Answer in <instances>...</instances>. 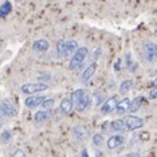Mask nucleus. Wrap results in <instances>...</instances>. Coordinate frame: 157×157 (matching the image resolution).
<instances>
[{
  "instance_id": "nucleus-27",
  "label": "nucleus",
  "mask_w": 157,
  "mask_h": 157,
  "mask_svg": "<svg viewBox=\"0 0 157 157\" xmlns=\"http://www.w3.org/2000/svg\"><path fill=\"white\" fill-rule=\"evenodd\" d=\"M11 157H26V153L23 151H20V149H17V151L13 152V155Z\"/></svg>"
},
{
  "instance_id": "nucleus-11",
  "label": "nucleus",
  "mask_w": 157,
  "mask_h": 157,
  "mask_svg": "<svg viewBox=\"0 0 157 157\" xmlns=\"http://www.w3.org/2000/svg\"><path fill=\"white\" fill-rule=\"evenodd\" d=\"M73 102H71V99L70 98H63L62 101H60V105H59V109H60V112H62L63 114H70L71 113V110H73Z\"/></svg>"
},
{
  "instance_id": "nucleus-31",
  "label": "nucleus",
  "mask_w": 157,
  "mask_h": 157,
  "mask_svg": "<svg viewBox=\"0 0 157 157\" xmlns=\"http://www.w3.org/2000/svg\"><path fill=\"white\" fill-rule=\"evenodd\" d=\"M81 157H89L87 149H82V152H81Z\"/></svg>"
},
{
  "instance_id": "nucleus-29",
  "label": "nucleus",
  "mask_w": 157,
  "mask_h": 157,
  "mask_svg": "<svg viewBox=\"0 0 157 157\" xmlns=\"http://www.w3.org/2000/svg\"><path fill=\"white\" fill-rule=\"evenodd\" d=\"M113 67H114V71H120V69H121V59H117Z\"/></svg>"
},
{
  "instance_id": "nucleus-9",
  "label": "nucleus",
  "mask_w": 157,
  "mask_h": 157,
  "mask_svg": "<svg viewBox=\"0 0 157 157\" xmlns=\"http://www.w3.org/2000/svg\"><path fill=\"white\" fill-rule=\"evenodd\" d=\"M129 105H130V99L125 97L124 99H121L120 102H117L116 105V113L120 114V116H122V114H125L126 112H129Z\"/></svg>"
},
{
  "instance_id": "nucleus-19",
  "label": "nucleus",
  "mask_w": 157,
  "mask_h": 157,
  "mask_svg": "<svg viewBox=\"0 0 157 157\" xmlns=\"http://www.w3.org/2000/svg\"><path fill=\"white\" fill-rule=\"evenodd\" d=\"M142 103V97H136L133 101H130V105H129V112L130 113H136L138 109H140Z\"/></svg>"
},
{
  "instance_id": "nucleus-24",
  "label": "nucleus",
  "mask_w": 157,
  "mask_h": 157,
  "mask_svg": "<svg viewBox=\"0 0 157 157\" xmlns=\"http://www.w3.org/2000/svg\"><path fill=\"white\" fill-rule=\"evenodd\" d=\"M102 142H103V137L101 134H95V136H93V144H94L95 146H101L102 145Z\"/></svg>"
},
{
  "instance_id": "nucleus-4",
  "label": "nucleus",
  "mask_w": 157,
  "mask_h": 157,
  "mask_svg": "<svg viewBox=\"0 0 157 157\" xmlns=\"http://www.w3.org/2000/svg\"><path fill=\"white\" fill-rule=\"evenodd\" d=\"M117 102H118L117 97H110V98L106 99V101H103L102 105H101V112H102V114H109V113H112L113 110L116 109Z\"/></svg>"
},
{
  "instance_id": "nucleus-12",
  "label": "nucleus",
  "mask_w": 157,
  "mask_h": 157,
  "mask_svg": "<svg viewBox=\"0 0 157 157\" xmlns=\"http://www.w3.org/2000/svg\"><path fill=\"white\" fill-rule=\"evenodd\" d=\"M78 48V43L75 40H67L65 43V52H63V56H70L71 54H74V52L77 51Z\"/></svg>"
},
{
  "instance_id": "nucleus-25",
  "label": "nucleus",
  "mask_w": 157,
  "mask_h": 157,
  "mask_svg": "<svg viewBox=\"0 0 157 157\" xmlns=\"http://www.w3.org/2000/svg\"><path fill=\"white\" fill-rule=\"evenodd\" d=\"M126 65H128V67H129L130 71H134L136 69H137V65L133 63V60H132V58H130V54H126Z\"/></svg>"
},
{
  "instance_id": "nucleus-2",
  "label": "nucleus",
  "mask_w": 157,
  "mask_h": 157,
  "mask_svg": "<svg viewBox=\"0 0 157 157\" xmlns=\"http://www.w3.org/2000/svg\"><path fill=\"white\" fill-rule=\"evenodd\" d=\"M48 89V85L42 83V82H36V83H26L22 86V93L27 95H33L40 91H46Z\"/></svg>"
},
{
  "instance_id": "nucleus-30",
  "label": "nucleus",
  "mask_w": 157,
  "mask_h": 157,
  "mask_svg": "<svg viewBox=\"0 0 157 157\" xmlns=\"http://www.w3.org/2000/svg\"><path fill=\"white\" fill-rule=\"evenodd\" d=\"M124 157H140V155L136 152H130V153H128V155H125Z\"/></svg>"
},
{
  "instance_id": "nucleus-7",
  "label": "nucleus",
  "mask_w": 157,
  "mask_h": 157,
  "mask_svg": "<svg viewBox=\"0 0 157 157\" xmlns=\"http://www.w3.org/2000/svg\"><path fill=\"white\" fill-rule=\"evenodd\" d=\"M44 99L46 98L40 97V95H31V97H28L26 101H24V105H26L28 109H35V108H38V106H40Z\"/></svg>"
},
{
  "instance_id": "nucleus-8",
  "label": "nucleus",
  "mask_w": 157,
  "mask_h": 157,
  "mask_svg": "<svg viewBox=\"0 0 157 157\" xmlns=\"http://www.w3.org/2000/svg\"><path fill=\"white\" fill-rule=\"evenodd\" d=\"M71 134H73V137L75 138V140H86L87 137V130L85 129L82 125H75V126L71 129Z\"/></svg>"
},
{
  "instance_id": "nucleus-14",
  "label": "nucleus",
  "mask_w": 157,
  "mask_h": 157,
  "mask_svg": "<svg viewBox=\"0 0 157 157\" xmlns=\"http://www.w3.org/2000/svg\"><path fill=\"white\" fill-rule=\"evenodd\" d=\"M86 94H87V93L85 91V90H82V89H77L75 91L71 93V97H70V99H71V102H73V106L78 105V102H79L81 99L83 98Z\"/></svg>"
},
{
  "instance_id": "nucleus-16",
  "label": "nucleus",
  "mask_w": 157,
  "mask_h": 157,
  "mask_svg": "<svg viewBox=\"0 0 157 157\" xmlns=\"http://www.w3.org/2000/svg\"><path fill=\"white\" fill-rule=\"evenodd\" d=\"M89 103H90V98H89V95L86 94V95H85L83 98L81 99L79 102H78V105H75V106H74V109H75L78 113H82V112H85V110L87 109Z\"/></svg>"
},
{
  "instance_id": "nucleus-21",
  "label": "nucleus",
  "mask_w": 157,
  "mask_h": 157,
  "mask_svg": "<svg viewBox=\"0 0 157 157\" xmlns=\"http://www.w3.org/2000/svg\"><path fill=\"white\" fill-rule=\"evenodd\" d=\"M133 83H134V82L132 81V79L122 81V82H121V85H120V93H122V94H125V93H128L132 87H133Z\"/></svg>"
},
{
  "instance_id": "nucleus-5",
  "label": "nucleus",
  "mask_w": 157,
  "mask_h": 157,
  "mask_svg": "<svg viewBox=\"0 0 157 157\" xmlns=\"http://www.w3.org/2000/svg\"><path fill=\"white\" fill-rule=\"evenodd\" d=\"M156 50H157V44L152 43V42L145 43L144 54H145V58H146L148 62H153V60L156 59Z\"/></svg>"
},
{
  "instance_id": "nucleus-33",
  "label": "nucleus",
  "mask_w": 157,
  "mask_h": 157,
  "mask_svg": "<svg viewBox=\"0 0 157 157\" xmlns=\"http://www.w3.org/2000/svg\"><path fill=\"white\" fill-rule=\"evenodd\" d=\"M3 116H6V113H4V110H3L2 103H0V117H3Z\"/></svg>"
},
{
  "instance_id": "nucleus-18",
  "label": "nucleus",
  "mask_w": 157,
  "mask_h": 157,
  "mask_svg": "<svg viewBox=\"0 0 157 157\" xmlns=\"http://www.w3.org/2000/svg\"><path fill=\"white\" fill-rule=\"evenodd\" d=\"M2 106H3V110H4L6 116H8V117L16 116V109L13 108V106H12L10 102H3V103H2Z\"/></svg>"
},
{
  "instance_id": "nucleus-10",
  "label": "nucleus",
  "mask_w": 157,
  "mask_h": 157,
  "mask_svg": "<svg viewBox=\"0 0 157 157\" xmlns=\"http://www.w3.org/2000/svg\"><path fill=\"white\" fill-rule=\"evenodd\" d=\"M48 47H50V43L46 40V39H38V40H35L33 43V48L35 51L43 52V51H47Z\"/></svg>"
},
{
  "instance_id": "nucleus-23",
  "label": "nucleus",
  "mask_w": 157,
  "mask_h": 157,
  "mask_svg": "<svg viewBox=\"0 0 157 157\" xmlns=\"http://www.w3.org/2000/svg\"><path fill=\"white\" fill-rule=\"evenodd\" d=\"M52 105H54V99H51V98L47 99V98H46L40 106H42V109H44V110H50L52 108Z\"/></svg>"
},
{
  "instance_id": "nucleus-28",
  "label": "nucleus",
  "mask_w": 157,
  "mask_h": 157,
  "mask_svg": "<svg viewBox=\"0 0 157 157\" xmlns=\"http://www.w3.org/2000/svg\"><path fill=\"white\" fill-rule=\"evenodd\" d=\"M149 98L151 99H157V87H155L151 93H149Z\"/></svg>"
},
{
  "instance_id": "nucleus-15",
  "label": "nucleus",
  "mask_w": 157,
  "mask_h": 157,
  "mask_svg": "<svg viewBox=\"0 0 157 157\" xmlns=\"http://www.w3.org/2000/svg\"><path fill=\"white\" fill-rule=\"evenodd\" d=\"M48 117H50V110L42 109V110H39V112H36L34 114V121L36 124H42V122H44Z\"/></svg>"
},
{
  "instance_id": "nucleus-22",
  "label": "nucleus",
  "mask_w": 157,
  "mask_h": 157,
  "mask_svg": "<svg viewBox=\"0 0 157 157\" xmlns=\"http://www.w3.org/2000/svg\"><path fill=\"white\" fill-rule=\"evenodd\" d=\"M65 43H66V40H63V39L58 40V43H56V52H58L59 56H63V52H65Z\"/></svg>"
},
{
  "instance_id": "nucleus-26",
  "label": "nucleus",
  "mask_w": 157,
  "mask_h": 157,
  "mask_svg": "<svg viewBox=\"0 0 157 157\" xmlns=\"http://www.w3.org/2000/svg\"><path fill=\"white\" fill-rule=\"evenodd\" d=\"M10 140H11V133H10L8 130H4L2 133V141L3 142H8Z\"/></svg>"
},
{
  "instance_id": "nucleus-32",
  "label": "nucleus",
  "mask_w": 157,
  "mask_h": 157,
  "mask_svg": "<svg viewBox=\"0 0 157 157\" xmlns=\"http://www.w3.org/2000/svg\"><path fill=\"white\" fill-rule=\"evenodd\" d=\"M149 86H153V87H157V78L156 79H153L151 83H149Z\"/></svg>"
},
{
  "instance_id": "nucleus-1",
  "label": "nucleus",
  "mask_w": 157,
  "mask_h": 157,
  "mask_svg": "<svg viewBox=\"0 0 157 157\" xmlns=\"http://www.w3.org/2000/svg\"><path fill=\"white\" fill-rule=\"evenodd\" d=\"M87 54H89L87 47H79V48H77V51L73 54V56H71V60H70V63H69L70 70L79 69V67L82 66V63L85 62V59H86Z\"/></svg>"
},
{
  "instance_id": "nucleus-17",
  "label": "nucleus",
  "mask_w": 157,
  "mask_h": 157,
  "mask_svg": "<svg viewBox=\"0 0 157 157\" xmlns=\"http://www.w3.org/2000/svg\"><path fill=\"white\" fill-rule=\"evenodd\" d=\"M110 129L114 132H124L126 130V125H125L124 120H114L113 122H110Z\"/></svg>"
},
{
  "instance_id": "nucleus-20",
  "label": "nucleus",
  "mask_w": 157,
  "mask_h": 157,
  "mask_svg": "<svg viewBox=\"0 0 157 157\" xmlns=\"http://www.w3.org/2000/svg\"><path fill=\"white\" fill-rule=\"evenodd\" d=\"M11 11H12V6H11V3H10V2H4L2 6H0V17L7 16Z\"/></svg>"
},
{
  "instance_id": "nucleus-34",
  "label": "nucleus",
  "mask_w": 157,
  "mask_h": 157,
  "mask_svg": "<svg viewBox=\"0 0 157 157\" xmlns=\"http://www.w3.org/2000/svg\"><path fill=\"white\" fill-rule=\"evenodd\" d=\"M95 157H103V155L99 151H95Z\"/></svg>"
},
{
  "instance_id": "nucleus-35",
  "label": "nucleus",
  "mask_w": 157,
  "mask_h": 157,
  "mask_svg": "<svg viewBox=\"0 0 157 157\" xmlns=\"http://www.w3.org/2000/svg\"><path fill=\"white\" fill-rule=\"evenodd\" d=\"M156 59H157V50H156Z\"/></svg>"
},
{
  "instance_id": "nucleus-13",
  "label": "nucleus",
  "mask_w": 157,
  "mask_h": 157,
  "mask_svg": "<svg viewBox=\"0 0 157 157\" xmlns=\"http://www.w3.org/2000/svg\"><path fill=\"white\" fill-rule=\"evenodd\" d=\"M95 70H97V65H95V63H93V65L86 67V70H85L83 73H82V75H81V81L82 82H87L93 75H94Z\"/></svg>"
},
{
  "instance_id": "nucleus-6",
  "label": "nucleus",
  "mask_w": 157,
  "mask_h": 157,
  "mask_svg": "<svg viewBox=\"0 0 157 157\" xmlns=\"http://www.w3.org/2000/svg\"><path fill=\"white\" fill-rule=\"evenodd\" d=\"M125 142V137L122 134H114L110 136L108 140V148L109 149H117L120 146H122V144Z\"/></svg>"
},
{
  "instance_id": "nucleus-3",
  "label": "nucleus",
  "mask_w": 157,
  "mask_h": 157,
  "mask_svg": "<svg viewBox=\"0 0 157 157\" xmlns=\"http://www.w3.org/2000/svg\"><path fill=\"white\" fill-rule=\"evenodd\" d=\"M124 122H125V125H126L128 130L141 129V128L145 125V121L142 120L141 117H137V116H125Z\"/></svg>"
}]
</instances>
